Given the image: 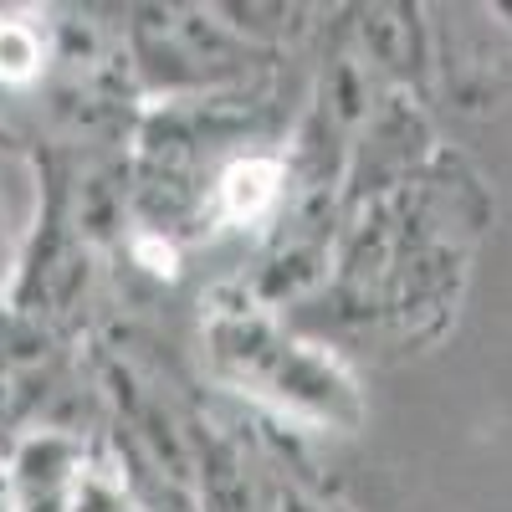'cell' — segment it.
Segmentation results:
<instances>
[{
	"label": "cell",
	"instance_id": "1",
	"mask_svg": "<svg viewBox=\"0 0 512 512\" xmlns=\"http://www.w3.org/2000/svg\"><path fill=\"white\" fill-rule=\"evenodd\" d=\"M277 185H282V164H272V159L231 164L226 180H221L226 216L231 221H262L267 210H272V200H277Z\"/></svg>",
	"mask_w": 512,
	"mask_h": 512
},
{
	"label": "cell",
	"instance_id": "3",
	"mask_svg": "<svg viewBox=\"0 0 512 512\" xmlns=\"http://www.w3.org/2000/svg\"><path fill=\"white\" fill-rule=\"evenodd\" d=\"M139 256L149 262V272H164V277L175 272V251H169V246H159V241H149V236L139 241Z\"/></svg>",
	"mask_w": 512,
	"mask_h": 512
},
{
	"label": "cell",
	"instance_id": "2",
	"mask_svg": "<svg viewBox=\"0 0 512 512\" xmlns=\"http://www.w3.org/2000/svg\"><path fill=\"white\" fill-rule=\"evenodd\" d=\"M36 62H41L36 36H31L26 26H16V21H0V77L21 82V77L36 72Z\"/></svg>",
	"mask_w": 512,
	"mask_h": 512
}]
</instances>
